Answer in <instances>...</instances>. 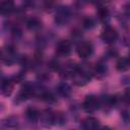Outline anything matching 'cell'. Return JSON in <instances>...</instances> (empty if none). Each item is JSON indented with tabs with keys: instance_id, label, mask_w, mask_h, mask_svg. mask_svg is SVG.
Returning <instances> with one entry per match:
<instances>
[{
	"instance_id": "1",
	"label": "cell",
	"mask_w": 130,
	"mask_h": 130,
	"mask_svg": "<svg viewBox=\"0 0 130 130\" xmlns=\"http://www.w3.org/2000/svg\"><path fill=\"white\" fill-rule=\"evenodd\" d=\"M100 107V102L94 95H87L83 102V108L87 112H94Z\"/></svg>"
},
{
	"instance_id": "2",
	"label": "cell",
	"mask_w": 130,
	"mask_h": 130,
	"mask_svg": "<svg viewBox=\"0 0 130 130\" xmlns=\"http://www.w3.org/2000/svg\"><path fill=\"white\" fill-rule=\"evenodd\" d=\"M92 52H93L92 45L88 42H82L77 47V53H78L79 57H81V58L89 57L92 54Z\"/></svg>"
},
{
	"instance_id": "3",
	"label": "cell",
	"mask_w": 130,
	"mask_h": 130,
	"mask_svg": "<svg viewBox=\"0 0 130 130\" xmlns=\"http://www.w3.org/2000/svg\"><path fill=\"white\" fill-rule=\"evenodd\" d=\"M56 52L60 56H67L71 52V43L67 40L60 41L56 46Z\"/></svg>"
},
{
	"instance_id": "4",
	"label": "cell",
	"mask_w": 130,
	"mask_h": 130,
	"mask_svg": "<svg viewBox=\"0 0 130 130\" xmlns=\"http://www.w3.org/2000/svg\"><path fill=\"white\" fill-rule=\"evenodd\" d=\"M118 38V32L115 28L111 27V26H107L102 34V39L104 40V42L106 43H113L117 40Z\"/></svg>"
},
{
	"instance_id": "5",
	"label": "cell",
	"mask_w": 130,
	"mask_h": 130,
	"mask_svg": "<svg viewBox=\"0 0 130 130\" xmlns=\"http://www.w3.org/2000/svg\"><path fill=\"white\" fill-rule=\"evenodd\" d=\"M81 127H82V130H99L100 122L95 118L88 117L83 120Z\"/></svg>"
},
{
	"instance_id": "6",
	"label": "cell",
	"mask_w": 130,
	"mask_h": 130,
	"mask_svg": "<svg viewBox=\"0 0 130 130\" xmlns=\"http://www.w3.org/2000/svg\"><path fill=\"white\" fill-rule=\"evenodd\" d=\"M13 83L10 80H3L0 83V92L4 95H9L12 92Z\"/></svg>"
},
{
	"instance_id": "7",
	"label": "cell",
	"mask_w": 130,
	"mask_h": 130,
	"mask_svg": "<svg viewBox=\"0 0 130 130\" xmlns=\"http://www.w3.org/2000/svg\"><path fill=\"white\" fill-rule=\"evenodd\" d=\"M129 68V62L127 58H122L117 63V69L120 71H125Z\"/></svg>"
},
{
	"instance_id": "8",
	"label": "cell",
	"mask_w": 130,
	"mask_h": 130,
	"mask_svg": "<svg viewBox=\"0 0 130 130\" xmlns=\"http://www.w3.org/2000/svg\"><path fill=\"white\" fill-rule=\"evenodd\" d=\"M58 91H59L60 94L67 96L70 93V87H69V85L67 83H61L59 85V87H58Z\"/></svg>"
},
{
	"instance_id": "9",
	"label": "cell",
	"mask_w": 130,
	"mask_h": 130,
	"mask_svg": "<svg viewBox=\"0 0 130 130\" xmlns=\"http://www.w3.org/2000/svg\"><path fill=\"white\" fill-rule=\"evenodd\" d=\"M13 9L12 2H1L0 3V11L1 12H10Z\"/></svg>"
},
{
	"instance_id": "10",
	"label": "cell",
	"mask_w": 130,
	"mask_h": 130,
	"mask_svg": "<svg viewBox=\"0 0 130 130\" xmlns=\"http://www.w3.org/2000/svg\"><path fill=\"white\" fill-rule=\"evenodd\" d=\"M98 13H99V15H100V17H101L102 19H104V18H106V17L108 16V11H107V9L104 8V7H101V8L99 9Z\"/></svg>"
},
{
	"instance_id": "11",
	"label": "cell",
	"mask_w": 130,
	"mask_h": 130,
	"mask_svg": "<svg viewBox=\"0 0 130 130\" xmlns=\"http://www.w3.org/2000/svg\"><path fill=\"white\" fill-rule=\"evenodd\" d=\"M38 115L39 114L35 110H28L27 111V116L30 117V118H36V117H38Z\"/></svg>"
},
{
	"instance_id": "12",
	"label": "cell",
	"mask_w": 130,
	"mask_h": 130,
	"mask_svg": "<svg viewBox=\"0 0 130 130\" xmlns=\"http://www.w3.org/2000/svg\"><path fill=\"white\" fill-rule=\"evenodd\" d=\"M103 130H111L110 128H105V129H103Z\"/></svg>"
}]
</instances>
